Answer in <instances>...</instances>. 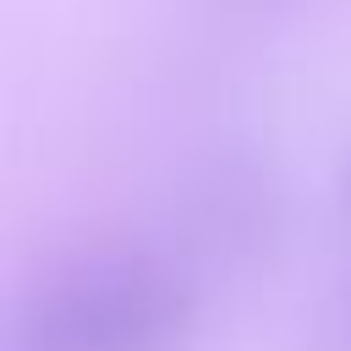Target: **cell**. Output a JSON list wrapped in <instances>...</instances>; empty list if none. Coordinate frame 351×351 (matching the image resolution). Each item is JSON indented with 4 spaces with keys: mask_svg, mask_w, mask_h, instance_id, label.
Listing matches in <instances>:
<instances>
[{
    "mask_svg": "<svg viewBox=\"0 0 351 351\" xmlns=\"http://www.w3.org/2000/svg\"><path fill=\"white\" fill-rule=\"evenodd\" d=\"M192 313V280L170 258L104 247L49 269L16 302L5 351H176Z\"/></svg>",
    "mask_w": 351,
    "mask_h": 351,
    "instance_id": "obj_1",
    "label": "cell"
},
{
    "mask_svg": "<svg viewBox=\"0 0 351 351\" xmlns=\"http://www.w3.org/2000/svg\"><path fill=\"white\" fill-rule=\"evenodd\" d=\"M269 208H274V197H269V186H258V176L225 170L197 197V241L203 247H252L258 230L269 236Z\"/></svg>",
    "mask_w": 351,
    "mask_h": 351,
    "instance_id": "obj_2",
    "label": "cell"
},
{
    "mask_svg": "<svg viewBox=\"0 0 351 351\" xmlns=\"http://www.w3.org/2000/svg\"><path fill=\"white\" fill-rule=\"evenodd\" d=\"M324 351H351V280L340 285V296L324 318Z\"/></svg>",
    "mask_w": 351,
    "mask_h": 351,
    "instance_id": "obj_3",
    "label": "cell"
}]
</instances>
